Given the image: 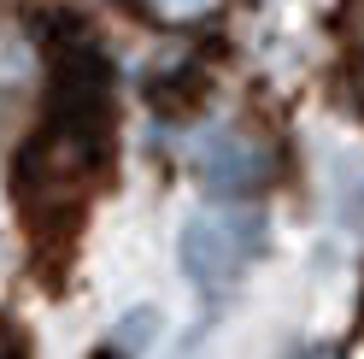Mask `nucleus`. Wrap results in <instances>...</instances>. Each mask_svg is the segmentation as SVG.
Listing matches in <instances>:
<instances>
[{
	"label": "nucleus",
	"instance_id": "f257e3e1",
	"mask_svg": "<svg viewBox=\"0 0 364 359\" xmlns=\"http://www.w3.org/2000/svg\"><path fill=\"white\" fill-rule=\"evenodd\" d=\"M247 248H253V230H247V224L200 212V218L182 224V236H176V265H182V277H188L200 295H223V288L241 277Z\"/></svg>",
	"mask_w": 364,
	"mask_h": 359
},
{
	"label": "nucleus",
	"instance_id": "f03ea898",
	"mask_svg": "<svg viewBox=\"0 0 364 359\" xmlns=\"http://www.w3.org/2000/svg\"><path fill=\"white\" fill-rule=\"evenodd\" d=\"M200 177H206V189H253V177H259V153L247 147L241 136H218L206 153H200Z\"/></svg>",
	"mask_w": 364,
	"mask_h": 359
},
{
	"label": "nucleus",
	"instance_id": "7ed1b4c3",
	"mask_svg": "<svg viewBox=\"0 0 364 359\" xmlns=\"http://www.w3.org/2000/svg\"><path fill=\"white\" fill-rule=\"evenodd\" d=\"M153 335H159V306H135V312H124V324H118V348H135V353H141Z\"/></svg>",
	"mask_w": 364,
	"mask_h": 359
},
{
	"label": "nucleus",
	"instance_id": "20e7f679",
	"mask_svg": "<svg viewBox=\"0 0 364 359\" xmlns=\"http://www.w3.org/2000/svg\"><path fill=\"white\" fill-rule=\"evenodd\" d=\"M153 6L165 12V18H194V12H206L212 0H153Z\"/></svg>",
	"mask_w": 364,
	"mask_h": 359
},
{
	"label": "nucleus",
	"instance_id": "39448f33",
	"mask_svg": "<svg viewBox=\"0 0 364 359\" xmlns=\"http://www.w3.org/2000/svg\"><path fill=\"white\" fill-rule=\"evenodd\" d=\"M306 359H329V353H306Z\"/></svg>",
	"mask_w": 364,
	"mask_h": 359
}]
</instances>
